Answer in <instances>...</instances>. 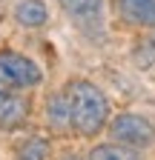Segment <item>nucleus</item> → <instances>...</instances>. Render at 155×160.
<instances>
[{
    "label": "nucleus",
    "instance_id": "f257e3e1",
    "mask_svg": "<svg viewBox=\"0 0 155 160\" xmlns=\"http://www.w3.org/2000/svg\"><path fill=\"white\" fill-rule=\"evenodd\" d=\"M63 94L69 100V112H72V132H78L81 137L98 134L109 123V100L95 83L69 80L63 86Z\"/></svg>",
    "mask_w": 155,
    "mask_h": 160
},
{
    "label": "nucleus",
    "instance_id": "f03ea898",
    "mask_svg": "<svg viewBox=\"0 0 155 160\" xmlns=\"http://www.w3.org/2000/svg\"><path fill=\"white\" fill-rule=\"evenodd\" d=\"M43 83V69L20 52H0V86L6 89H35Z\"/></svg>",
    "mask_w": 155,
    "mask_h": 160
},
{
    "label": "nucleus",
    "instance_id": "7ed1b4c3",
    "mask_svg": "<svg viewBox=\"0 0 155 160\" xmlns=\"http://www.w3.org/2000/svg\"><path fill=\"white\" fill-rule=\"evenodd\" d=\"M109 134L115 137V143H124L132 149H147L155 140V126L141 114L124 112V114H115V120H109Z\"/></svg>",
    "mask_w": 155,
    "mask_h": 160
},
{
    "label": "nucleus",
    "instance_id": "20e7f679",
    "mask_svg": "<svg viewBox=\"0 0 155 160\" xmlns=\"http://www.w3.org/2000/svg\"><path fill=\"white\" fill-rule=\"evenodd\" d=\"M26 117H29V100L17 94V89L0 86V129L14 132L26 123Z\"/></svg>",
    "mask_w": 155,
    "mask_h": 160
},
{
    "label": "nucleus",
    "instance_id": "39448f33",
    "mask_svg": "<svg viewBox=\"0 0 155 160\" xmlns=\"http://www.w3.org/2000/svg\"><path fill=\"white\" fill-rule=\"evenodd\" d=\"M115 6L129 26H155V0H115Z\"/></svg>",
    "mask_w": 155,
    "mask_h": 160
},
{
    "label": "nucleus",
    "instance_id": "423d86ee",
    "mask_svg": "<svg viewBox=\"0 0 155 160\" xmlns=\"http://www.w3.org/2000/svg\"><path fill=\"white\" fill-rule=\"evenodd\" d=\"M14 20L20 26H29V29H40L49 23V9L43 0H20L14 6Z\"/></svg>",
    "mask_w": 155,
    "mask_h": 160
},
{
    "label": "nucleus",
    "instance_id": "0eeeda50",
    "mask_svg": "<svg viewBox=\"0 0 155 160\" xmlns=\"http://www.w3.org/2000/svg\"><path fill=\"white\" fill-rule=\"evenodd\" d=\"M49 123L57 134H66L72 129V112H69V100H66L63 92H57L49 100Z\"/></svg>",
    "mask_w": 155,
    "mask_h": 160
},
{
    "label": "nucleus",
    "instance_id": "6e6552de",
    "mask_svg": "<svg viewBox=\"0 0 155 160\" xmlns=\"http://www.w3.org/2000/svg\"><path fill=\"white\" fill-rule=\"evenodd\" d=\"M86 160H141L138 149L132 146H115V143H101L89 152Z\"/></svg>",
    "mask_w": 155,
    "mask_h": 160
},
{
    "label": "nucleus",
    "instance_id": "1a4fd4ad",
    "mask_svg": "<svg viewBox=\"0 0 155 160\" xmlns=\"http://www.w3.org/2000/svg\"><path fill=\"white\" fill-rule=\"evenodd\" d=\"M57 3H61V9H63L69 17L86 20V17H95V14L101 12L104 0H57Z\"/></svg>",
    "mask_w": 155,
    "mask_h": 160
},
{
    "label": "nucleus",
    "instance_id": "9d476101",
    "mask_svg": "<svg viewBox=\"0 0 155 160\" xmlns=\"http://www.w3.org/2000/svg\"><path fill=\"white\" fill-rule=\"evenodd\" d=\"M46 154H49V143L43 137H29L26 143L17 146L14 160H46Z\"/></svg>",
    "mask_w": 155,
    "mask_h": 160
},
{
    "label": "nucleus",
    "instance_id": "9b49d317",
    "mask_svg": "<svg viewBox=\"0 0 155 160\" xmlns=\"http://www.w3.org/2000/svg\"><path fill=\"white\" fill-rule=\"evenodd\" d=\"M63 160H78V157H63Z\"/></svg>",
    "mask_w": 155,
    "mask_h": 160
}]
</instances>
